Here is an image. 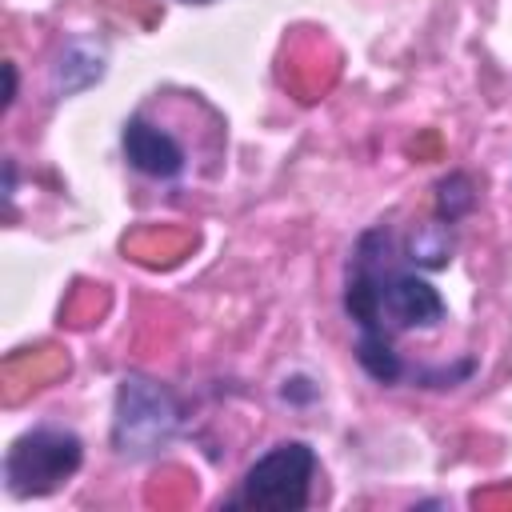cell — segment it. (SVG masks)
Wrapping results in <instances>:
<instances>
[{
  "mask_svg": "<svg viewBox=\"0 0 512 512\" xmlns=\"http://www.w3.org/2000/svg\"><path fill=\"white\" fill-rule=\"evenodd\" d=\"M472 184H468V176H448V180H440V196H436V208H440V216L452 224L456 216H464L468 208H472Z\"/></svg>",
  "mask_w": 512,
  "mask_h": 512,
  "instance_id": "cell-6",
  "label": "cell"
},
{
  "mask_svg": "<svg viewBox=\"0 0 512 512\" xmlns=\"http://www.w3.org/2000/svg\"><path fill=\"white\" fill-rule=\"evenodd\" d=\"M184 4H212V0H184Z\"/></svg>",
  "mask_w": 512,
  "mask_h": 512,
  "instance_id": "cell-7",
  "label": "cell"
},
{
  "mask_svg": "<svg viewBox=\"0 0 512 512\" xmlns=\"http://www.w3.org/2000/svg\"><path fill=\"white\" fill-rule=\"evenodd\" d=\"M120 140H124L128 164H132L136 172L152 176V180H172V176H180L184 164H188L180 140H176L168 128H160V124H152V120H144V116H132V120L124 124V136H120Z\"/></svg>",
  "mask_w": 512,
  "mask_h": 512,
  "instance_id": "cell-5",
  "label": "cell"
},
{
  "mask_svg": "<svg viewBox=\"0 0 512 512\" xmlns=\"http://www.w3.org/2000/svg\"><path fill=\"white\" fill-rule=\"evenodd\" d=\"M344 308L360 332L356 360L380 384H396L404 376L392 336L412 332V328H436L448 316L440 292L420 272L400 264L392 232L384 224L368 228L356 240V252L348 264V284H344Z\"/></svg>",
  "mask_w": 512,
  "mask_h": 512,
  "instance_id": "cell-1",
  "label": "cell"
},
{
  "mask_svg": "<svg viewBox=\"0 0 512 512\" xmlns=\"http://www.w3.org/2000/svg\"><path fill=\"white\" fill-rule=\"evenodd\" d=\"M180 428V408L168 388L148 376H124L116 388V416H112V448L128 460L156 456L172 444Z\"/></svg>",
  "mask_w": 512,
  "mask_h": 512,
  "instance_id": "cell-2",
  "label": "cell"
},
{
  "mask_svg": "<svg viewBox=\"0 0 512 512\" xmlns=\"http://www.w3.org/2000/svg\"><path fill=\"white\" fill-rule=\"evenodd\" d=\"M84 444L68 428H32L12 440L4 456V480L12 496H44L76 476Z\"/></svg>",
  "mask_w": 512,
  "mask_h": 512,
  "instance_id": "cell-4",
  "label": "cell"
},
{
  "mask_svg": "<svg viewBox=\"0 0 512 512\" xmlns=\"http://www.w3.org/2000/svg\"><path fill=\"white\" fill-rule=\"evenodd\" d=\"M316 452L304 440H284L268 448L240 480L232 508H264V512H304L312 500Z\"/></svg>",
  "mask_w": 512,
  "mask_h": 512,
  "instance_id": "cell-3",
  "label": "cell"
}]
</instances>
